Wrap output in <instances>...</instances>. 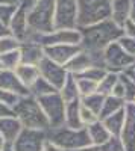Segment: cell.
<instances>
[{
    "mask_svg": "<svg viewBox=\"0 0 135 151\" xmlns=\"http://www.w3.org/2000/svg\"><path fill=\"white\" fill-rule=\"evenodd\" d=\"M81 32V48L87 52H103L108 44L117 41L123 35V29L106 18L85 27H78Z\"/></svg>",
    "mask_w": 135,
    "mask_h": 151,
    "instance_id": "cell-1",
    "label": "cell"
},
{
    "mask_svg": "<svg viewBox=\"0 0 135 151\" xmlns=\"http://www.w3.org/2000/svg\"><path fill=\"white\" fill-rule=\"evenodd\" d=\"M12 112H14V116L21 122L23 127L40 129V130L49 129V121L38 103V100L30 94L18 97L17 101L12 104Z\"/></svg>",
    "mask_w": 135,
    "mask_h": 151,
    "instance_id": "cell-2",
    "label": "cell"
},
{
    "mask_svg": "<svg viewBox=\"0 0 135 151\" xmlns=\"http://www.w3.org/2000/svg\"><path fill=\"white\" fill-rule=\"evenodd\" d=\"M47 139L52 141L56 145H59L65 151L81 150L83 147L91 145L90 136H88L85 127L70 129L67 125H61V127L47 129Z\"/></svg>",
    "mask_w": 135,
    "mask_h": 151,
    "instance_id": "cell-3",
    "label": "cell"
},
{
    "mask_svg": "<svg viewBox=\"0 0 135 151\" xmlns=\"http://www.w3.org/2000/svg\"><path fill=\"white\" fill-rule=\"evenodd\" d=\"M78 27H85L111 17V0H76Z\"/></svg>",
    "mask_w": 135,
    "mask_h": 151,
    "instance_id": "cell-4",
    "label": "cell"
},
{
    "mask_svg": "<svg viewBox=\"0 0 135 151\" xmlns=\"http://www.w3.org/2000/svg\"><path fill=\"white\" fill-rule=\"evenodd\" d=\"M55 17V0H35L29 14L28 26L30 32H50L53 26Z\"/></svg>",
    "mask_w": 135,
    "mask_h": 151,
    "instance_id": "cell-5",
    "label": "cell"
},
{
    "mask_svg": "<svg viewBox=\"0 0 135 151\" xmlns=\"http://www.w3.org/2000/svg\"><path fill=\"white\" fill-rule=\"evenodd\" d=\"M26 40L33 41L43 47L56 45V44H81V32L79 29H53L50 32H30Z\"/></svg>",
    "mask_w": 135,
    "mask_h": 151,
    "instance_id": "cell-6",
    "label": "cell"
},
{
    "mask_svg": "<svg viewBox=\"0 0 135 151\" xmlns=\"http://www.w3.org/2000/svg\"><path fill=\"white\" fill-rule=\"evenodd\" d=\"M38 100V103L44 112V115L49 121V129L53 127H61L64 125V113H65V101L62 97L59 95V92H52L43 95Z\"/></svg>",
    "mask_w": 135,
    "mask_h": 151,
    "instance_id": "cell-7",
    "label": "cell"
},
{
    "mask_svg": "<svg viewBox=\"0 0 135 151\" xmlns=\"http://www.w3.org/2000/svg\"><path fill=\"white\" fill-rule=\"evenodd\" d=\"M103 59H105V68L114 73H123L126 68L135 64V56L126 53L123 47L118 44V41H114L105 47Z\"/></svg>",
    "mask_w": 135,
    "mask_h": 151,
    "instance_id": "cell-8",
    "label": "cell"
},
{
    "mask_svg": "<svg viewBox=\"0 0 135 151\" xmlns=\"http://www.w3.org/2000/svg\"><path fill=\"white\" fill-rule=\"evenodd\" d=\"M78 6L76 0H55V29H76Z\"/></svg>",
    "mask_w": 135,
    "mask_h": 151,
    "instance_id": "cell-9",
    "label": "cell"
},
{
    "mask_svg": "<svg viewBox=\"0 0 135 151\" xmlns=\"http://www.w3.org/2000/svg\"><path fill=\"white\" fill-rule=\"evenodd\" d=\"M35 0H20L17 3L15 12L12 15L8 27L12 36H15L18 41H24L29 33V26H28V14L32 8Z\"/></svg>",
    "mask_w": 135,
    "mask_h": 151,
    "instance_id": "cell-10",
    "label": "cell"
},
{
    "mask_svg": "<svg viewBox=\"0 0 135 151\" xmlns=\"http://www.w3.org/2000/svg\"><path fill=\"white\" fill-rule=\"evenodd\" d=\"M46 139L47 130L23 127L20 134L15 137V141L12 144H14L15 151H41Z\"/></svg>",
    "mask_w": 135,
    "mask_h": 151,
    "instance_id": "cell-11",
    "label": "cell"
},
{
    "mask_svg": "<svg viewBox=\"0 0 135 151\" xmlns=\"http://www.w3.org/2000/svg\"><path fill=\"white\" fill-rule=\"evenodd\" d=\"M38 71H40V76L41 77H44L49 83H52L56 89H59L61 86H62L64 80L67 79V70L64 65L58 64V62H53L52 59L49 58H43L40 62H38Z\"/></svg>",
    "mask_w": 135,
    "mask_h": 151,
    "instance_id": "cell-12",
    "label": "cell"
},
{
    "mask_svg": "<svg viewBox=\"0 0 135 151\" xmlns=\"http://www.w3.org/2000/svg\"><path fill=\"white\" fill-rule=\"evenodd\" d=\"M125 151H135V103L125 104V124L120 133Z\"/></svg>",
    "mask_w": 135,
    "mask_h": 151,
    "instance_id": "cell-13",
    "label": "cell"
},
{
    "mask_svg": "<svg viewBox=\"0 0 135 151\" xmlns=\"http://www.w3.org/2000/svg\"><path fill=\"white\" fill-rule=\"evenodd\" d=\"M81 50L78 44H56V45H47L44 47V56L58 62L61 65H65L67 62Z\"/></svg>",
    "mask_w": 135,
    "mask_h": 151,
    "instance_id": "cell-14",
    "label": "cell"
},
{
    "mask_svg": "<svg viewBox=\"0 0 135 151\" xmlns=\"http://www.w3.org/2000/svg\"><path fill=\"white\" fill-rule=\"evenodd\" d=\"M0 89H3L9 94H14L17 97L28 95L29 89L28 86H24L23 82L18 79L14 70H0Z\"/></svg>",
    "mask_w": 135,
    "mask_h": 151,
    "instance_id": "cell-15",
    "label": "cell"
},
{
    "mask_svg": "<svg viewBox=\"0 0 135 151\" xmlns=\"http://www.w3.org/2000/svg\"><path fill=\"white\" fill-rule=\"evenodd\" d=\"M18 52H20L21 64L38 65V62L44 58V47L33 41H29V40H24L20 42Z\"/></svg>",
    "mask_w": 135,
    "mask_h": 151,
    "instance_id": "cell-16",
    "label": "cell"
},
{
    "mask_svg": "<svg viewBox=\"0 0 135 151\" xmlns=\"http://www.w3.org/2000/svg\"><path fill=\"white\" fill-rule=\"evenodd\" d=\"M132 0H111V18L117 26H123L125 21L131 18Z\"/></svg>",
    "mask_w": 135,
    "mask_h": 151,
    "instance_id": "cell-17",
    "label": "cell"
},
{
    "mask_svg": "<svg viewBox=\"0 0 135 151\" xmlns=\"http://www.w3.org/2000/svg\"><path fill=\"white\" fill-rule=\"evenodd\" d=\"M64 67H65V70H67L68 74L78 76V74L83 73L87 68L93 67V64H91V58H90L88 52H87V50H83V48H81L79 52L73 56Z\"/></svg>",
    "mask_w": 135,
    "mask_h": 151,
    "instance_id": "cell-18",
    "label": "cell"
},
{
    "mask_svg": "<svg viewBox=\"0 0 135 151\" xmlns=\"http://www.w3.org/2000/svg\"><path fill=\"white\" fill-rule=\"evenodd\" d=\"M21 129H23L21 122L14 115L0 118V133H2L5 141H8V142H14L15 137L20 134Z\"/></svg>",
    "mask_w": 135,
    "mask_h": 151,
    "instance_id": "cell-19",
    "label": "cell"
},
{
    "mask_svg": "<svg viewBox=\"0 0 135 151\" xmlns=\"http://www.w3.org/2000/svg\"><path fill=\"white\" fill-rule=\"evenodd\" d=\"M79 107H81V98L65 103L64 125H67V127H70V129H81V127H85V125L82 124V121H81Z\"/></svg>",
    "mask_w": 135,
    "mask_h": 151,
    "instance_id": "cell-20",
    "label": "cell"
},
{
    "mask_svg": "<svg viewBox=\"0 0 135 151\" xmlns=\"http://www.w3.org/2000/svg\"><path fill=\"white\" fill-rule=\"evenodd\" d=\"M85 129H87V133L90 136V141L93 145H100V144H105L109 137H111V133L108 132V129L105 127V124L97 119L88 125H85Z\"/></svg>",
    "mask_w": 135,
    "mask_h": 151,
    "instance_id": "cell-21",
    "label": "cell"
},
{
    "mask_svg": "<svg viewBox=\"0 0 135 151\" xmlns=\"http://www.w3.org/2000/svg\"><path fill=\"white\" fill-rule=\"evenodd\" d=\"M100 121L105 124V127L111 133V136L120 137V133L123 130V124H125V107L111 113V115H108L106 118H103Z\"/></svg>",
    "mask_w": 135,
    "mask_h": 151,
    "instance_id": "cell-22",
    "label": "cell"
},
{
    "mask_svg": "<svg viewBox=\"0 0 135 151\" xmlns=\"http://www.w3.org/2000/svg\"><path fill=\"white\" fill-rule=\"evenodd\" d=\"M59 95L62 97V100L65 103L68 101H73V100H78L81 98L79 95V89H78V83H76V77L73 74H68L67 76V79L64 80L62 86L58 89Z\"/></svg>",
    "mask_w": 135,
    "mask_h": 151,
    "instance_id": "cell-23",
    "label": "cell"
},
{
    "mask_svg": "<svg viewBox=\"0 0 135 151\" xmlns=\"http://www.w3.org/2000/svg\"><path fill=\"white\" fill-rule=\"evenodd\" d=\"M15 74L18 76V79L23 82L24 86H29L35 82V79L40 76V71H38V67L36 65H32V64H20L15 70Z\"/></svg>",
    "mask_w": 135,
    "mask_h": 151,
    "instance_id": "cell-24",
    "label": "cell"
},
{
    "mask_svg": "<svg viewBox=\"0 0 135 151\" xmlns=\"http://www.w3.org/2000/svg\"><path fill=\"white\" fill-rule=\"evenodd\" d=\"M125 104H126V101L123 98H118V97H114V95H105L102 109L99 112V119H103L108 115H111V113H114V112H117L120 109H123Z\"/></svg>",
    "mask_w": 135,
    "mask_h": 151,
    "instance_id": "cell-25",
    "label": "cell"
},
{
    "mask_svg": "<svg viewBox=\"0 0 135 151\" xmlns=\"http://www.w3.org/2000/svg\"><path fill=\"white\" fill-rule=\"evenodd\" d=\"M58 89L49 83L44 77H41V76H38V77L35 79V82L29 86V94L33 95L35 98H40L43 95H47V94H52V92H56Z\"/></svg>",
    "mask_w": 135,
    "mask_h": 151,
    "instance_id": "cell-26",
    "label": "cell"
},
{
    "mask_svg": "<svg viewBox=\"0 0 135 151\" xmlns=\"http://www.w3.org/2000/svg\"><path fill=\"white\" fill-rule=\"evenodd\" d=\"M73 151H125V147L121 144L120 137L117 136H111L105 144L100 145H88V147H83L81 150H73Z\"/></svg>",
    "mask_w": 135,
    "mask_h": 151,
    "instance_id": "cell-27",
    "label": "cell"
},
{
    "mask_svg": "<svg viewBox=\"0 0 135 151\" xmlns=\"http://www.w3.org/2000/svg\"><path fill=\"white\" fill-rule=\"evenodd\" d=\"M118 76H120V73L106 71L103 79L97 83V92L102 94V95H109L112 91V88L115 86V83L118 82Z\"/></svg>",
    "mask_w": 135,
    "mask_h": 151,
    "instance_id": "cell-28",
    "label": "cell"
},
{
    "mask_svg": "<svg viewBox=\"0 0 135 151\" xmlns=\"http://www.w3.org/2000/svg\"><path fill=\"white\" fill-rule=\"evenodd\" d=\"M103 100H105V95L99 94V92H93L90 95H85V97H81V104H83L85 107H88L91 112H94L97 116H99V112L102 109V104H103Z\"/></svg>",
    "mask_w": 135,
    "mask_h": 151,
    "instance_id": "cell-29",
    "label": "cell"
},
{
    "mask_svg": "<svg viewBox=\"0 0 135 151\" xmlns=\"http://www.w3.org/2000/svg\"><path fill=\"white\" fill-rule=\"evenodd\" d=\"M0 62H2V67H3L5 70H15V68L21 64L18 48L11 50V52H8V53L0 55Z\"/></svg>",
    "mask_w": 135,
    "mask_h": 151,
    "instance_id": "cell-30",
    "label": "cell"
},
{
    "mask_svg": "<svg viewBox=\"0 0 135 151\" xmlns=\"http://www.w3.org/2000/svg\"><path fill=\"white\" fill-rule=\"evenodd\" d=\"M75 77H76V83H78V89H79L81 97L97 92V82L87 79V77H79V76H75Z\"/></svg>",
    "mask_w": 135,
    "mask_h": 151,
    "instance_id": "cell-31",
    "label": "cell"
},
{
    "mask_svg": "<svg viewBox=\"0 0 135 151\" xmlns=\"http://www.w3.org/2000/svg\"><path fill=\"white\" fill-rule=\"evenodd\" d=\"M20 42L15 36H12L11 33L9 35H5L0 38V55H3V53H8L11 52V50H15L20 47Z\"/></svg>",
    "mask_w": 135,
    "mask_h": 151,
    "instance_id": "cell-32",
    "label": "cell"
},
{
    "mask_svg": "<svg viewBox=\"0 0 135 151\" xmlns=\"http://www.w3.org/2000/svg\"><path fill=\"white\" fill-rule=\"evenodd\" d=\"M120 82L125 88V101L132 103L134 98H135V83L128 77V76H125L123 73H120Z\"/></svg>",
    "mask_w": 135,
    "mask_h": 151,
    "instance_id": "cell-33",
    "label": "cell"
},
{
    "mask_svg": "<svg viewBox=\"0 0 135 151\" xmlns=\"http://www.w3.org/2000/svg\"><path fill=\"white\" fill-rule=\"evenodd\" d=\"M106 68H100V67H90V68H87L83 73H81V74H78L79 77H87V79H91V80H94V82H97L99 83L102 79H103V76L106 74Z\"/></svg>",
    "mask_w": 135,
    "mask_h": 151,
    "instance_id": "cell-34",
    "label": "cell"
},
{
    "mask_svg": "<svg viewBox=\"0 0 135 151\" xmlns=\"http://www.w3.org/2000/svg\"><path fill=\"white\" fill-rule=\"evenodd\" d=\"M15 8L17 5H8V3H0V21L5 23L6 26L9 24L12 15L15 12Z\"/></svg>",
    "mask_w": 135,
    "mask_h": 151,
    "instance_id": "cell-35",
    "label": "cell"
},
{
    "mask_svg": "<svg viewBox=\"0 0 135 151\" xmlns=\"http://www.w3.org/2000/svg\"><path fill=\"white\" fill-rule=\"evenodd\" d=\"M79 115H81V121H82L83 125H88V124L99 119V116H97L94 112H91L88 107H85L83 104H81V107H79Z\"/></svg>",
    "mask_w": 135,
    "mask_h": 151,
    "instance_id": "cell-36",
    "label": "cell"
},
{
    "mask_svg": "<svg viewBox=\"0 0 135 151\" xmlns=\"http://www.w3.org/2000/svg\"><path fill=\"white\" fill-rule=\"evenodd\" d=\"M118 44L123 47V50L126 53L135 56V38H131V36H126V35H121L118 38Z\"/></svg>",
    "mask_w": 135,
    "mask_h": 151,
    "instance_id": "cell-37",
    "label": "cell"
},
{
    "mask_svg": "<svg viewBox=\"0 0 135 151\" xmlns=\"http://www.w3.org/2000/svg\"><path fill=\"white\" fill-rule=\"evenodd\" d=\"M121 29H123V35L126 36H131V38H135V21L134 20H126L125 24L121 26Z\"/></svg>",
    "mask_w": 135,
    "mask_h": 151,
    "instance_id": "cell-38",
    "label": "cell"
},
{
    "mask_svg": "<svg viewBox=\"0 0 135 151\" xmlns=\"http://www.w3.org/2000/svg\"><path fill=\"white\" fill-rule=\"evenodd\" d=\"M17 98H18L17 95L9 94V92H6V91H3V89H0V101H3V103L12 106V104L17 101Z\"/></svg>",
    "mask_w": 135,
    "mask_h": 151,
    "instance_id": "cell-39",
    "label": "cell"
},
{
    "mask_svg": "<svg viewBox=\"0 0 135 151\" xmlns=\"http://www.w3.org/2000/svg\"><path fill=\"white\" fill-rule=\"evenodd\" d=\"M109 95H114V97H118V98L125 100V88H123V85H121V82H120V76H118V82L115 83V86L112 88V91H111Z\"/></svg>",
    "mask_w": 135,
    "mask_h": 151,
    "instance_id": "cell-40",
    "label": "cell"
},
{
    "mask_svg": "<svg viewBox=\"0 0 135 151\" xmlns=\"http://www.w3.org/2000/svg\"><path fill=\"white\" fill-rule=\"evenodd\" d=\"M41 151H65V150H62L59 145L53 144L52 141L46 139V142H44V145H43V150H41Z\"/></svg>",
    "mask_w": 135,
    "mask_h": 151,
    "instance_id": "cell-41",
    "label": "cell"
},
{
    "mask_svg": "<svg viewBox=\"0 0 135 151\" xmlns=\"http://www.w3.org/2000/svg\"><path fill=\"white\" fill-rule=\"evenodd\" d=\"M8 115H14V112H12V106L0 101V118L3 116H8Z\"/></svg>",
    "mask_w": 135,
    "mask_h": 151,
    "instance_id": "cell-42",
    "label": "cell"
},
{
    "mask_svg": "<svg viewBox=\"0 0 135 151\" xmlns=\"http://www.w3.org/2000/svg\"><path fill=\"white\" fill-rule=\"evenodd\" d=\"M123 74H125V76H128V77L135 83V65H131L129 68H126V70L123 71Z\"/></svg>",
    "mask_w": 135,
    "mask_h": 151,
    "instance_id": "cell-43",
    "label": "cell"
},
{
    "mask_svg": "<svg viewBox=\"0 0 135 151\" xmlns=\"http://www.w3.org/2000/svg\"><path fill=\"white\" fill-rule=\"evenodd\" d=\"M11 32H9V27L6 26V24L5 23H2V21H0V38H2V36H5V35H9Z\"/></svg>",
    "mask_w": 135,
    "mask_h": 151,
    "instance_id": "cell-44",
    "label": "cell"
},
{
    "mask_svg": "<svg viewBox=\"0 0 135 151\" xmlns=\"http://www.w3.org/2000/svg\"><path fill=\"white\" fill-rule=\"evenodd\" d=\"M0 151H15V150H14V144L6 141V142L3 144V147L0 148Z\"/></svg>",
    "mask_w": 135,
    "mask_h": 151,
    "instance_id": "cell-45",
    "label": "cell"
},
{
    "mask_svg": "<svg viewBox=\"0 0 135 151\" xmlns=\"http://www.w3.org/2000/svg\"><path fill=\"white\" fill-rule=\"evenodd\" d=\"M131 20L135 21V0H132V9H131Z\"/></svg>",
    "mask_w": 135,
    "mask_h": 151,
    "instance_id": "cell-46",
    "label": "cell"
},
{
    "mask_svg": "<svg viewBox=\"0 0 135 151\" xmlns=\"http://www.w3.org/2000/svg\"><path fill=\"white\" fill-rule=\"evenodd\" d=\"M20 0H0V3H8V5H17Z\"/></svg>",
    "mask_w": 135,
    "mask_h": 151,
    "instance_id": "cell-47",
    "label": "cell"
},
{
    "mask_svg": "<svg viewBox=\"0 0 135 151\" xmlns=\"http://www.w3.org/2000/svg\"><path fill=\"white\" fill-rule=\"evenodd\" d=\"M5 142H6V141H5V137L2 136V133H0V148L3 147V144H5Z\"/></svg>",
    "mask_w": 135,
    "mask_h": 151,
    "instance_id": "cell-48",
    "label": "cell"
},
{
    "mask_svg": "<svg viewBox=\"0 0 135 151\" xmlns=\"http://www.w3.org/2000/svg\"><path fill=\"white\" fill-rule=\"evenodd\" d=\"M0 70H3V67H2V62H0Z\"/></svg>",
    "mask_w": 135,
    "mask_h": 151,
    "instance_id": "cell-49",
    "label": "cell"
},
{
    "mask_svg": "<svg viewBox=\"0 0 135 151\" xmlns=\"http://www.w3.org/2000/svg\"><path fill=\"white\" fill-rule=\"evenodd\" d=\"M132 103H135V98H134V101H132Z\"/></svg>",
    "mask_w": 135,
    "mask_h": 151,
    "instance_id": "cell-50",
    "label": "cell"
},
{
    "mask_svg": "<svg viewBox=\"0 0 135 151\" xmlns=\"http://www.w3.org/2000/svg\"><path fill=\"white\" fill-rule=\"evenodd\" d=\"M134 65H135V64H134Z\"/></svg>",
    "mask_w": 135,
    "mask_h": 151,
    "instance_id": "cell-51",
    "label": "cell"
}]
</instances>
